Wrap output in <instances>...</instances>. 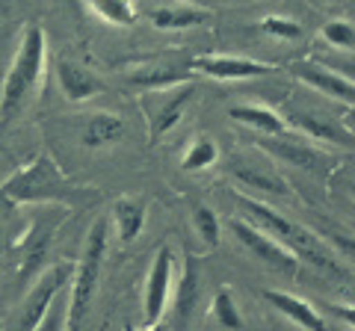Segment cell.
Masks as SVG:
<instances>
[{"mask_svg": "<svg viewBox=\"0 0 355 331\" xmlns=\"http://www.w3.org/2000/svg\"><path fill=\"white\" fill-rule=\"evenodd\" d=\"M92 12L113 27H130L137 21V6L133 0H89Z\"/></svg>", "mask_w": 355, "mask_h": 331, "instance_id": "22", "label": "cell"}, {"mask_svg": "<svg viewBox=\"0 0 355 331\" xmlns=\"http://www.w3.org/2000/svg\"><path fill=\"white\" fill-rule=\"evenodd\" d=\"M210 18L207 9H193V6H163L151 12V24L157 30H187L196 24H205Z\"/></svg>", "mask_w": 355, "mask_h": 331, "instance_id": "20", "label": "cell"}, {"mask_svg": "<svg viewBox=\"0 0 355 331\" xmlns=\"http://www.w3.org/2000/svg\"><path fill=\"white\" fill-rule=\"evenodd\" d=\"M193 225H196L198 240H202L207 249H216V246H219V240H222V225H219V216L210 211V207H205V204L196 207Z\"/></svg>", "mask_w": 355, "mask_h": 331, "instance_id": "25", "label": "cell"}, {"mask_svg": "<svg viewBox=\"0 0 355 331\" xmlns=\"http://www.w3.org/2000/svg\"><path fill=\"white\" fill-rule=\"evenodd\" d=\"M133 86H142V89H175L178 83H190V71H178V69H146L130 74Z\"/></svg>", "mask_w": 355, "mask_h": 331, "instance_id": "21", "label": "cell"}, {"mask_svg": "<svg viewBox=\"0 0 355 331\" xmlns=\"http://www.w3.org/2000/svg\"><path fill=\"white\" fill-rule=\"evenodd\" d=\"M237 207L246 216V222L254 225L258 231H263L266 237H272L275 242H282V246L296 255L299 260H308L311 267L323 269L329 275H340V267L335 263V258L329 255L323 249V242L320 237H314L308 228L296 225L293 219H284L279 211H272V207H266L263 202H254V198H246V195H237L234 198Z\"/></svg>", "mask_w": 355, "mask_h": 331, "instance_id": "1", "label": "cell"}, {"mask_svg": "<svg viewBox=\"0 0 355 331\" xmlns=\"http://www.w3.org/2000/svg\"><path fill=\"white\" fill-rule=\"evenodd\" d=\"M0 198L9 204H39V202L74 204L77 190L60 172V166L48 154H42L18 175H12L6 184H0Z\"/></svg>", "mask_w": 355, "mask_h": 331, "instance_id": "3", "label": "cell"}, {"mask_svg": "<svg viewBox=\"0 0 355 331\" xmlns=\"http://www.w3.org/2000/svg\"><path fill=\"white\" fill-rule=\"evenodd\" d=\"M219 160V148L210 136H198L190 148H187L184 160H181V169L184 172H198V169H210Z\"/></svg>", "mask_w": 355, "mask_h": 331, "instance_id": "23", "label": "cell"}, {"mask_svg": "<svg viewBox=\"0 0 355 331\" xmlns=\"http://www.w3.org/2000/svg\"><path fill=\"white\" fill-rule=\"evenodd\" d=\"M329 242L338 251H343L349 260H355V237H349V234H329Z\"/></svg>", "mask_w": 355, "mask_h": 331, "instance_id": "29", "label": "cell"}, {"mask_svg": "<svg viewBox=\"0 0 355 331\" xmlns=\"http://www.w3.org/2000/svg\"><path fill=\"white\" fill-rule=\"evenodd\" d=\"M343 127L355 134V107H347V113H343Z\"/></svg>", "mask_w": 355, "mask_h": 331, "instance_id": "31", "label": "cell"}, {"mask_svg": "<svg viewBox=\"0 0 355 331\" xmlns=\"http://www.w3.org/2000/svg\"><path fill=\"white\" fill-rule=\"evenodd\" d=\"M261 30L266 33V36L284 39V42H296L299 36H302V27H299V21L284 18V15H266L261 21Z\"/></svg>", "mask_w": 355, "mask_h": 331, "instance_id": "26", "label": "cell"}, {"mask_svg": "<svg viewBox=\"0 0 355 331\" xmlns=\"http://www.w3.org/2000/svg\"><path fill=\"white\" fill-rule=\"evenodd\" d=\"M352 195H355V184H352Z\"/></svg>", "mask_w": 355, "mask_h": 331, "instance_id": "33", "label": "cell"}, {"mask_svg": "<svg viewBox=\"0 0 355 331\" xmlns=\"http://www.w3.org/2000/svg\"><path fill=\"white\" fill-rule=\"evenodd\" d=\"M190 98H193V83H181V89L175 86V92L166 98V104L157 109V116H154V125H151V136L154 139L166 136L178 125V121H181L184 107L190 104Z\"/></svg>", "mask_w": 355, "mask_h": 331, "instance_id": "18", "label": "cell"}, {"mask_svg": "<svg viewBox=\"0 0 355 331\" xmlns=\"http://www.w3.org/2000/svg\"><path fill=\"white\" fill-rule=\"evenodd\" d=\"M148 331H169V328H166V325H160V323H157V325H151Z\"/></svg>", "mask_w": 355, "mask_h": 331, "instance_id": "32", "label": "cell"}, {"mask_svg": "<svg viewBox=\"0 0 355 331\" xmlns=\"http://www.w3.org/2000/svg\"><path fill=\"white\" fill-rule=\"evenodd\" d=\"M57 80H60V89L65 95V101H71V104H83V101H89V98L104 92L101 77H95L89 69H83V65H77L71 60L57 62Z\"/></svg>", "mask_w": 355, "mask_h": 331, "instance_id": "13", "label": "cell"}, {"mask_svg": "<svg viewBox=\"0 0 355 331\" xmlns=\"http://www.w3.org/2000/svg\"><path fill=\"white\" fill-rule=\"evenodd\" d=\"M263 299L270 302L275 311L282 316H287L291 323H296L302 331H329L326 328V319L320 316V311L311 302L299 299L293 293H284V290H263Z\"/></svg>", "mask_w": 355, "mask_h": 331, "instance_id": "14", "label": "cell"}, {"mask_svg": "<svg viewBox=\"0 0 355 331\" xmlns=\"http://www.w3.org/2000/svg\"><path fill=\"white\" fill-rule=\"evenodd\" d=\"M104 258H107V219H95L80 249V260H77V267L71 272L74 278H71L69 302H65V331H80L89 302L95 296L98 278H101Z\"/></svg>", "mask_w": 355, "mask_h": 331, "instance_id": "4", "label": "cell"}, {"mask_svg": "<svg viewBox=\"0 0 355 331\" xmlns=\"http://www.w3.org/2000/svg\"><path fill=\"white\" fill-rule=\"evenodd\" d=\"M258 145L263 151H270L272 157L287 160V163H293V166H302V169H311V172L326 169V163H329L323 151L311 148L308 142H302V139H291L287 134H282V136H261Z\"/></svg>", "mask_w": 355, "mask_h": 331, "instance_id": "12", "label": "cell"}, {"mask_svg": "<svg viewBox=\"0 0 355 331\" xmlns=\"http://www.w3.org/2000/svg\"><path fill=\"white\" fill-rule=\"evenodd\" d=\"M293 74L311 89H317L320 95L331 98V101H340L347 107H355V83H349L347 77H340L338 71L326 69V65H314V62H299Z\"/></svg>", "mask_w": 355, "mask_h": 331, "instance_id": "11", "label": "cell"}, {"mask_svg": "<svg viewBox=\"0 0 355 331\" xmlns=\"http://www.w3.org/2000/svg\"><path fill=\"white\" fill-rule=\"evenodd\" d=\"M335 314L355 331V305H338V307H335Z\"/></svg>", "mask_w": 355, "mask_h": 331, "instance_id": "30", "label": "cell"}, {"mask_svg": "<svg viewBox=\"0 0 355 331\" xmlns=\"http://www.w3.org/2000/svg\"><path fill=\"white\" fill-rule=\"evenodd\" d=\"M228 116L240 121V125H249L254 130H261L263 136H282L287 134V121L275 113V109L270 107H258V104H237V107H231L228 109Z\"/></svg>", "mask_w": 355, "mask_h": 331, "instance_id": "15", "label": "cell"}, {"mask_svg": "<svg viewBox=\"0 0 355 331\" xmlns=\"http://www.w3.org/2000/svg\"><path fill=\"white\" fill-rule=\"evenodd\" d=\"M193 71H202L214 80H249V77H263L279 71L275 65H266L258 60H246V57H228V53H205L190 62Z\"/></svg>", "mask_w": 355, "mask_h": 331, "instance_id": "8", "label": "cell"}, {"mask_svg": "<svg viewBox=\"0 0 355 331\" xmlns=\"http://www.w3.org/2000/svg\"><path fill=\"white\" fill-rule=\"evenodd\" d=\"M323 39L326 45L338 51H355V27L347 24V21H329L323 27Z\"/></svg>", "mask_w": 355, "mask_h": 331, "instance_id": "27", "label": "cell"}, {"mask_svg": "<svg viewBox=\"0 0 355 331\" xmlns=\"http://www.w3.org/2000/svg\"><path fill=\"white\" fill-rule=\"evenodd\" d=\"M44 51H48L44 30L39 24H27L21 48L6 71L3 92H0V125L12 118L21 109V104L39 89L42 74H44Z\"/></svg>", "mask_w": 355, "mask_h": 331, "instance_id": "2", "label": "cell"}, {"mask_svg": "<svg viewBox=\"0 0 355 331\" xmlns=\"http://www.w3.org/2000/svg\"><path fill=\"white\" fill-rule=\"evenodd\" d=\"M198 302H202V267L196 255L184 251V269L175 290V331H187Z\"/></svg>", "mask_w": 355, "mask_h": 331, "instance_id": "9", "label": "cell"}, {"mask_svg": "<svg viewBox=\"0 0 355 331\" xmlns=\"http://www.w3.org/2000/svg\"><path fill=\"white\" fill-rule=\"evenodd\" d=\"M113 219H116V231L121 242H133L142 234V228H146V207L137 198H119L113 207Z\"/></svg>", "mask_w": 355, "mask_h": 331, "instance_id": "19", "label": "cell"}, {"mask_svg": "<svg viewBox=\"0 0 355 331\" xmlns=\"http://www.w3.org/2000/svg\"><path fill=\"white\" fill-rule=\"evenodd\" d=\"M33 331H65V305L60 302V296L53 299V305L48 307V314L42 316V323Z\"/></svg>", "mask_w": 355, "mask_h": 331, "instance_id": "28", "label": "cell"}, {"mask_svg": "<svg viewBox=\"0 0 355 331\" xmlns=\"http://www.w3.org/2000/svg\"><path fill=\"white\" fill-rule=\"evenodd\" d=\"M210 311H214V319H216V323L225 328V331H240V328H243L240 307H237V302H234V296H231V290H216Z\"/></svg>", "mask_w": 355, "mask_h": 331, "instance_id": "24", "label": "cell"}, {"mask_svg": "<svg viewBox=\"0 0 355 331\" xmlns=\"http://www.w3.org/2000/svg\"><path fill=\"white\" fill-rule=\"evenodd\" d=\"M231 234L237 237V242L243 249L254 255V260H261L263 267H270L275 272H284V275H293L299 269V258L291 255L282 242H275L272 237H266L263 231H258L254 225H249L246 219H231L228 222Z\"/></svg>", "mask_w": 355, "mask_h": 331, "instance_id": "6", "label": "cell"}, {"mask_svg": "<svg viewBox=\"0 0 355 331\" xmlns=\"http://www.w3.org/2000/svg\"><path fill=\"white\" fill-rule=\"evenodd\" d=\"M287 127H296L302 130L308 139H317V142H329V145H347L355 148V134L343 127V121L338 118H329V116H320V113H305V109H293L287 116Z\"/></svg>", "mask_w": 355, "mask_h": 331, "instance_id": "10", "label": "cell"}, {"mask_svg": "<svg viewBox=\"0 0 355 331\" xmlns=\"http://www.w3.org/2000/svg\"><path fill=\"white\" fill-rule=\"evenodd\" d=\"M172 263H175V251L169 246H160L151 260V269L146 278V296H142V319H146V328L157 325L160 316L166 314L169 293H172Z\"/></svg>", "mask_w": 355, "mask_h": 331, "instance_id": "7", "label": "cell"}, {"mask_svg": "<svg viewBox=\"0 0 355 331\" xmlns=\"http://www.w3.org/2000/svg\"><path fill=\"white\" fill-rule=\"evenodd\" d=\"M231 175H234L240 184H246L249 190H263V193H275V195H287V193H291L287 181L282 178L279 172H272V169H261V166H246V163L234 160V163H231Z\"/></svg>", "mask_w": 355, "mask_h": 331, "instance_id": "17", "label": "cell"}, {"mask_svg": "<svg viewBox=\"0 0 355 331\" xmlns=\"http://www.w3.org/2000/svg\"><path fill=\"white\" fill-rule=\"evenodd\" d=\"M71 272H74V267H69V263H60V267H51L48 272L42 275V278H36V284L30 287V293L24 296V302H21V307H18L15 331H33L42 323V316L48 314V307L60 296V290L69 284Z\"/></svg>", "mask_w": 355, "mask_h": 331, "instance_id": "5", "label": "cell"}, {"mask_svg": "<svg viewBox=\"0 0 355 331\" xmlns=\"http://www.w3.org/2000/svg\"><path fill=\"white\" fill-rule=\"evenodd\" d=\"M121 136H125V121L116 113H95V116H89V121L83 125V145L86 148L113 145Z\"/></svg>", "mask_w": 355, "mask_h": 331, "instance_id": "16", "label": "cell"}]
</instances>
